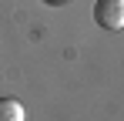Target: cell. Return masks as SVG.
<instances>
[{
  "label": "cell",
  "instance_id": "obj_1",
  "mask_svg": "<svg viewBox=\"0 0 124 121\" xmlns=\"http://www.w3.org/2000/svg\"><path fill=\"white\" fill-rule=\"evenodd\" d=\"M94 20L104 30H124V0H97Z\"/></svg>",
  "mask_w": 124,
  "mask_h": 121
},
{
  "label": "cell",
  "instance_id": "obj_2",
  "mask_svg": "<svg viewBox=\"0 0 124 121\" xmlns=\"http://www.w3.org/2000/svg\"><path fill=\"white\" fill-rule=\"evenodd\" d=\"M23 104L17 98H0V121H23Z\"/></svg>",
  "mask_w": 124,
  "mask_h": 121
}]
</instances>
